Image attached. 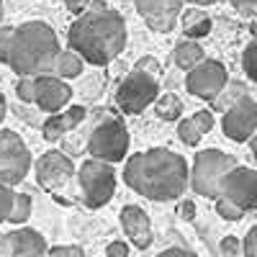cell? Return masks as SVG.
Wrapping results in <instances>:
<instances>
[{
  "instance_id": "6da1fadb",
  "label": "cell",
  "mask_w": 257,
  "mask_h": 257,
  "mask_svg": "<svg viewBox=\"0 0 257 257\" xmlns=\"http://www.w3.org/2000/svg\"><path fill=\"white\" fill-rule=\"evenodd\" d=\"M123 183L147 201H178L190 185V167L183 155L155 147L126 160Z\"/></svg>"
},
{
  "instance_id": "7a4b0ae2",
  "label": "cell",
  "mask_w": 257,
  "mask_h": 257,
  "mask_svg": "<svg viewBox=\"0 0 257 257\" xmlns=\"http://www.w3.org/2000/svg\"><path fill=\"white\" fill-rule=\"evenodd\" d=\"M70 52L82 62L103 67L111 64L126 47V21L103 0H93L90 8L75 18L67 34Z\"/></svg>"
},
{
  "instance_id": "3957f363",
  "label": "cell",
  "mask_w": 257,
  "mask_h": 257,
  "mask_svg": "<svg viewBox=\"0 0 257 257\" xmlns=\"http://www.w3.org/2000/svg\"><path fill=\"white\" fill-rule=\"evenodd\" d=\"M62 47L54 29L44 21H26L13 29L8 67L18 72V77H39L52 75L54 62Z\"/></svg>"
},
{
  "instance_id": "277c9868",
  "label": "cell",
  "mask_w": 257,
  "mask_h": 257,
  "mask_svg": "<svg viewBox=\"0 0 257 257\" xmlns=\"http://www.w3.org/2000/svg\"><path fill=\"white\" fill-rule=\"evenodd\" d=\"M128 128L126 121L113 113L111 108H98L93 116V126L88 134V155L90 160H100V162H121L128 155Z\"/></svg>"
},
{
  "instance_id": "5b68a950",
  "label": "cell",
  "mask_w": 257,
  "mask_h": 257,
  "mask_svg": "<svg viewBox=\"0 0 257 257\" xmlns=\"http://www.w3.org/2000/svg\"><path fill=\"white\" fill-rule=\"evenodd\" d=\"M234 167H237V160L231 155L221 152V149H203V152H198L196 160H193L188 188H193V193H198L203 198L216 201L224 178Z\"/></svg>"
},
{
  "instance_id": "8992f818",
  "label": "cell",
  "mask_w": 257,
  "mask_h": 257,
  "mask_svg": "<svg viewBox=\"0 0 257 257\" xmlns=\"http://www.w3.org/2000/svg\"><path fill=\"white\" fill-rule=\"evenodd\" d=\"M77 185L82 203L88 208H103L116 193V173L113 165L100 160H85L77 170Z\"/></svg>"
},
{
  "instance_id": "52a82bcc",
  "label": "cell",
  "mask_w": 257,
  "mask_h": 257,
  "mask_svg": "<svg viewBox=\"0 0 257 257\" xmlns=\"http://www.w3.org/2000/svg\"><path fill=\"white\" fill-rule=\"evenodd\" d=\"M31 170V152L13 128H0V185H18Z\"/></svg>"
},
{
  "instance_id": "ba28073f",
  "label": "cell",
  "mask_w": 257,
  "mask_h": 257,
  "mask_svg": "<svg viewBox=\"0 0 257 257\" xmlns=\"http://www.w3.org/2000/svg\"><path fill=\"white\" fill-rule=\"evenodd\" d=\"M157 95H160V80L134 67L118 85L116 105L121 108V113L134 116V113H142L147 105H152Z\"/></svg>"
},
{
  "instance_id": "9c48e42d",
  "label": "cell",
  "mask_w": 257,
  "mask_h": 257,
  "mask_svg": "<svg viewBox=\"0 0 257 257\" xmlns=\"http://www.w3.org/2000/svg\"><path fill=\"white\" fill-rule=\"evenodd\" d=\"M216 201H226L229 206H234L239 213L254 211L257 208V170L237 165L224 178Z\"/></svg>"
},
{
  "instance_id": "30bf717a",
  "label": "cell",
  "mask_w": 257,
  "mask_h": 257,
  "mask_svg": "<svg viewBox=\"0 0 257 257\" xmlns=\"http://www.w3.org/2000/svg\"><path fill=\"white\" fill-rule=\"evenodd\" d=\"M226 82H229V75H226V67L219 59H203L198 67H193L185 75L188 93L201 98V100H213L224 90Z\"/></svg>"
},
{
  "instance_id": "8fae6325",
  "label": "cell",
  "mask_w": 257,
  "mask_h": 257,
  "mask_svg": "<svg viewBox=\"0 0 257 257\" xmlns=\"http://www.w3.org/2000/svg\"><path fill=\"white\" fill-rule=\"evenodd\" d=\"M34 173H36V183L41 188L57 193L75 178V165L64 152H59V149H49V152H44L36 160Z\"/></svg>"
},
{
  "instance_id": "7c38bea8",
  "label": "cell",
  "mask_w": 257,
  "mask_h": 257,
  "mask_svg": "<svg viewBox=\"0 0 257 257\" xmlns=\"http://www.w3.org/2000/svg\"><path fill=\"white\" fill-rule=\"evenodd\" d=\"M221 128L231 142H249L257 132V100L249 95L239 98L224 113Z\"/></svg>"
},
{
  "instance_id": "4fadbf2b",
  "label": "cell",
  "mask_w": 257,
  "mask_h": 257,
  "mask_svg": "<svg viewBox=\"0 0 257 257\" xmlns=\"http://www.w3.org/2000/svg\"><path fill=\"white\" fill-rule=\"evenodd\" d=\"M134 6L144 24L157 34H170L183 13V0H134Z\"/></svg>"
},
{
  "instance_id": "5bb4252c",
  "label": "cell",
  "mask_w": 257,
  "mask_h": 257,
  "mask_svg": "<svg viewBox=\"0 0 257 257\" xmlns=\"http://www.w3.org/2000/svg\"><path fill=\"white\" fill-rule=\"evenodd\" d=\"M72 98V88L57 75H39L34 77V103L44 113H59Z\"/></svg>"
},
{
  "instance_id": "9a60e30c",
  "label": "cell",
  "mask_w": 257,
  "mask_h": 257,
  "mask_svg": "<svg viewBox=\"0 0 257 257\" xmlns=\"http://www.w3.org/2000/svg\"><path fill=\"white\" fill-rule=\"evenodd\" d=\"M118 216H121L123 234L128 237V242H132L134 247L147 249L149 244H152V221H149L147 211L142 206H123Z\"/></svg>"
},
{
  "instance_id": "2e32d148",
  "label": "cell",
  "mask_w": 257,
  "mask_h": 257,
  "mask_svg": "<svg viewBox=\"0 0 257 257\" xmlns=\"http://www.w3.org/2000/svg\"><path fill=\"white\" fill-rule=\"evenodd\" d=\"M85 116H88V111H85L82 105H70V108L49 116L44 123H41V134H44L47 142H57L64 134H70L72 128H77L85 121Z\"/></svg>"
},
{
  "instance_id": "e0dca14e",
  "label": "cell",
  "mask_w": 257,
  "mask_h": 257,
  "mask_svg": "<svg viewBox=\"0 0 257 257\" xmlns=\"http://www.w3.org/2000/svg\"><path fill=\"white\" fill-rule=\"evenodd\" d=\"M8 242L13 249V257H47L49 247L47 239L36 229H13L8 231Z\"/></svg>"
},
{
  "instance_id": "ac0fdd59",
  "label": "cell",
  "mask_w": 257,
  "mask_h": 257,
  "mask_svg": "<svg viewBox=\"0 0 257 257\" xmlns=\"http://www.w3.org/2000/svg\"><path fill=\"white\" fill-rule=\"evenodd\" d=\"M211 128H213V113L211 111H196L193 116H188L178 123V137H180L183 144L196 147Z\"/></svg>"
},
{
  "instance_id": "d6986e66",
  "label": "cell",
  "mask_w": 257,
  "mask_h": 257,
  "mask_svg": "<svg viewBox=\"0 0 257 257\" xmlns=\"http://www.w3.org/2000/svg\"><path fill=\"white\" fill-rule=\"evenodd\" d=\"M180 24H183V31H185V39L190 41H198L203 36L211 34V16L201 8H188L180 13Z\"/></svg>"
},
{
  "instance_id": "ffe728a7",
  "label": "cell",
  "mask_w": 257,
  "mask_h": 257,
  "mask_svg": "<svg viewBox=\"0 0 257 257\" xmlns=\"http://www.w3.org/2000/svg\"><path fill=\"white\" fill-rule=\"evenodd\" d=\"M203 59H206L203 47L198 44V41H190V39H183L180 44L175 47V52H173V62L185 72H190L193 67H198Z\"/></svg>"
},
{
  "instance_id": "44dd1931",
  "label": "cell",
  "mask_w": 257,
  "mask_h": 257,
  "mask_svg": "<svg viewBox=\"0 0 257 257\" xmlns=\"http://www.w3.org/2000/svg\"><path fill=\"white\" fill-rule=\"evenodd\" d=\"M244 95H249V93H247V85L239 82V80H229V82L224 85V90L213 98L211 103H213V108H216L219 113H226L231 105L237 103L239 98H244Z\"/></svg>"
},
{
  "instance_id": "7402d4cb",
  "label": "cell",
  "mask_w": 257,
  "mask_h": 257,
  "mask_svg": "<svg viewBox=\"0 0 257 257\" xmlns=\"http://www.w3.org/2000/svg\"><path fill=\"white\" fill-rule=\"evenodd\" d=\"M82 67H85V62L75 54V52H59V57H57V62H54V70H52V75H57L59 80H72V77H77L80 72H82Z\"/></svg>"
},
{
  "instance_id": "603a6c76",
  "label": "cell",
  "mask_w": 257,
  "mask_h": 257,
  "mask_svg": "<svg viewBox=\"0 0 257 257\" xmlns=\"http://www.w3.org/2000/svg\"><path fill=\"white\" fill-rule=\"evenodd\" d=\"M155 113H157L162 121H178L180 113H183V100H180L175 93H162V95H157V100H155Z\"/></svg>"
},
{
  "instance_id": "cb8c5ba5",
  "label": "cell",
  "mask_w": 257,
  "mask_h": 257,
  "mask_svg": "<svg viewBox=\"0 0 257 257\" xmlns=\"http://www.w3.org/2000/svg\"><path fill=\"white\" fill-rule=\"evenodd\" d=\"M31 208H34V201H31L29 193H16V196H13V206H11V216H8V221L21 226V224H24V221L31 216Z\"/></svg>"
},
{
  "instance_id": "d4e9b609",
  "label": "cell",
  "mask_w": 257,
  "mask_h": 257,
  "mask_svg": "<svg viewBox=\"0 0 257 257\" xmlns=\"http://www.w3.org/2000/svg\"><path fill=\"white\" fill-rule=\"evenodd\" d=\"M242 67H244L247 77L257 85V34L249 39V44L244 47V54H242Z\"/></svg>"
},
{
  "instance_id": "484cf974",
  "label": "cell",
  "mask_w": 257,
  "mask_h": 257,
  "mask_svg": "<svg viewBox=\"0 0 257 257\" xmlns=\"http://www.w3.org/2000/svg\"><path fill=\"white\" fill-rule=\"evenodd\" d=\"M219 257H242V239L237 237H224L219 244Z\"/></svg>"
},
{
  "instance_id": "4316f807",
  "label": "cell",
  "mask_w": 257,
  "mask_h": 257,
  "mask_svg": "<svg viewBox=\"0 0 257 257\" xmlns=\"http://www.w3.org/2000/svg\"><path fill=\"white\" fill-rule=\"evenodd\" d=\"M13 196H16V190H13V188H8V185H0V224L8 221V216H11Z\"/></svg>"
},
{
  "instance_id": "83f0119b",
  "label": "cell",
  "mask_w": 257,
  "mask_h": 257,
  "mask_svg": "<svg viewBox=\"0 0 257 257\" xmlns=\"http://www.w3.org/2000/svg\"><path fill=\"white\" fill-rule=\"evenodd\" d=\"M16 95L21 103H34V77H18Z\"/></svg>"
},
{
  "instance_id": "f1b7e54d",
  "label": "cell",
  "mask_w": 257,
  "mask_h": 257,
  "mask_svg": "<svg viewBox=\"0 0 257 257\" xmlns=\"http://www.w3.org/2000/svg\"><path fill=\"white\" fill-rule=\"evenodd\" d=\"M11 41H13V26H0V62L3 64H8Z\"/></svg>"
},
{
  "instance_id": "f546056e",
  "label": "cell",
  "mask_w": 257,
  "mask_h": 257,
  "mask_svg": "<svg viewBox=\"0 0 257 257\" xmlns=\"http://www.w3.org/2000/svg\"><path fill=\"white\" fill-rule=\"evenodd\" d=\"M137 70H142V72H147V75H152V77H162V67H160V62L155 59V57H142L137 64H134Z\"/></svg>"
},
{
  "instance_id": "4dcf8cb0",
  "label": "cell",
  "mask_w": 257,
  "mask_h": 257,
  "mask_svg": "<svg viewBox=\"0 0 257 257\" xmlns=\"http://www.w3.org/2000/svg\"><path fill=\"white\" fill-rule=\"evenodd\" d=\"M242 257H257V226H252L242 239Z\"/></svg>"
},
{
  "instance_id": "1f68e13d",
  "label": "cell",
  "mask_w": 257,
  "mask_h": 257,
  "mask_svg": "<svg viewBox=\"0 0 257 257\" xmlns=\"http://www.w3.org/2000/svg\"><path fill=\"white\" fill-rule=\"evenodd\" d=\"M47 257H85V252L75 244H59V247H52Z\"/></svg>"
},
{
  "instance_id": "d6a6232c",
  "label": "cell",
  "mask_w": 257,
  "mask_h": 257,
  "mask_svg": "<svg viewBox=\"0 0 257 257\" xmlns=\"http://www.w3.org/2000/svg\"><path fill=\"white\" fill-rule=\"evenodd\" d=\"M242 16H257V0H229Z\"/></svg>"
},
{
  "instance_id": "836d02e7",
  "label": "cell",
  "mask_w": 257,
  "mask_h": 257,
  "mask_svg": "<svg viewBox=\"0 0 257 257\" xmlns=\"http://www.w3.org/2000/svg\"><path fill=\"white\" fill-rule=\"evenodd\" d=\"M105 257H128V244L126 242H111L105 247Z\"/></svg>"
},
{
  "instance_id": "e575fe53",
  "label": "cell",
  "mask_w": 257,
  "mask_h": 257,
  "mask_svg": "<svg viewBox=\"0 0 257 257\" xmlns=\"http://www.w3.org/2000/svg\"><path fill=\"white\" fill-rule=\"evenodd\" d=\"M90 3H93V0H64V6H67V11H70V13H75V16L85 13V11L90 8Z\"/></svg>"
},
{
  "instance_id": "d590c367",
  "label": "cell",
  "mask_w": 257,
  "mask_h": 257,
  "mask_svg": "<svg viewBox=\"0 0 257 257\" xmlns=\"http://www.w3.org/2000/svg\"><path fill=\"white\" fill-rule=\"evenodd\" d=\"M157 257H198V254L190 249H183V247H170V249H162Z\"/></svg>"
},
{
  "instance_id": "8d00e7d4",
  "label": "cell",
  "mask_w": 257,
  "mask_h": 257,
  "mask_svg": "<svg viewBox=\"0 0 257 257\" xmlns=\"http://www.w3.org/2000/svg\"><path fill=\"white\" fill-rule=\"evenodd\" d=\"M180 216L185 219V221H193V219H196V203H193V201H180Z\"/></svg>"
},
{
  "instance_id": "74e56055",
  "label": "cell",
  "mask_w": 257,
  "mask_h": 257,
  "mask_svg": "<svg viewBox=\"0 0 257 257\" xmlns=\"http://www.w3.org/2000/svg\"><path fill=\"white\" fill-rule=\"evenodd\" d=\"M0 257H13L11 242H8V234H0Z\"/></svg>"
},
{
  "instance_id": "f35d334b",
  "label": "cell",
  "mask_w": 257,
  "mask_h": 257,
  "mask_svg": "<svg viewBox=\"0 0 257 257\" xmlns=\"http://www.w3.org/2000/svg\"><path fill=\"white\" fill-rule=\"evenodd\" d=\"M183 3H190L193 8H203V6H213L216 0H183Z\"/></svg>"
},
{
  "instance_id": "ab89813d",
  "label": "cell",
  "mask_w": 257,
  "mask_h": 257,
  "mask_svg": "<svg viewBox=\"0 0 257 257\" xmlns=\"http://www.w3.org/2000/svg\"><path fill=\"white\" fill-rule=\"evenodd\" d=\"M6 111H8V103H6V95L0 93V123H3V118H6Z\"/></svg>"
},
{
  "instance_id": "60d3db41",
  "label": "cell",
  "mask_w": 257,
  "mask_h": 257,
  "mask_svg": "<svg viewBox=\"0 0 257 257\" xmlns=\"http://www.w3.org/2000/svg\"><path fill=\"white\" fill-rule=\"evenodd\" d=\"M249 149H252V157H254V162H257V132H254V137L249 139Z\"/></svg>"
},
{
  "instance_id": "b9f144b4",
  "label": "cell",
  "mask_w": 257,
  "mask_h": 257,
  "mask_svg": "<svg viewBox=\"0 0 257 257\" xmlns=\"http://www.w3.org/2000/svg\"><path fill=\"white\" fill-rule=\"evenodd\" d=\"M0 24H3V0H0Z\"/></svg>"
}]
</instances>
